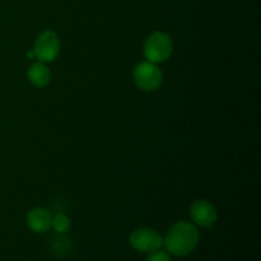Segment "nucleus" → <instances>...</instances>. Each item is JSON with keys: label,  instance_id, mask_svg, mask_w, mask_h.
I'll use <instances>...</instances> for the list:
<instances>
[{"label": "nucleus", "instance_id": "f257e3e1", "mask_svg": "<svg viewBox=\"0 0 261 261\" xmlns=\"http://www.w3.org/2000/svg\"><path fill=\"white\" fill-rule=\"evenodd\" d=\"M199 242V232L193 223L180 221L173 224L163 239L166 251L173 256L184 257L195 250Z\"/></svg>", "mask_w": 261, "mask_h": 261}, {"label": "nucleus", "instance_id": "f03ea898", "mask_svg": "<svg viewBox=\"0 0 261 261\" xmlns=\"http://www.w3.org/2000/svg\"><path fill=\"white\" fill-rule=\"evenodd\" d=\"M173 51V41L170 35L165 32H153L149 37L145 40L144 43V56L150 63H163Z\"/></svg>", "mask_w": 261, "mask_h": 261}, {"label": "nucleus", "instance_id": "7ed1b4c3", "mask_svg": "<svg viewBox=\"0 0 261 261\" xmlns=\"http://www.w3.org/2000/svg\"><path fill=\"white\" fill-rule=\"evenodd\" d=\"M135 86L144 92H154L162 86L163 74L157 64L143 61L138 64L133 73Z\"/></svg>", "mask_w": 261, "mask_h": 261}, {"label": "nucleus", "instance_id": "20e7f679", "mask_svg": "<svg viewBox=\"0 0 261 261\" xmlns=\"http://www.w3.org/2000/svg\"><path fill=\"white\" fill-rule=\"evenodd\" d=\"M60 38L54 31L46 30L37 36L33 46L35 59L41 63H53L60 54Z\"/></svg>", "mask_w": 261, "mask_h": 261}, {"label": "nucleus", "instance_id": "39448f33", "mask_svg": "<svg viewBox=\"0 0 261 261\" xmlns=\"http://www.w3.org/2000/svg\"><path fill=\"white\" fill-rule=\"evenodd\" d=\"M129 241L133 249L139 252H145V254L157 251L163 246V237L161 236L160 232L153 228H148V227L133 231Z\"/></svg>", "mask_w": 261, "mask_h": 261}, {"label": "nucleus", "instance_id": "423d86ee", "mask_svg": "<svg viewBox=\"0 0 261 261\" xmlns=\"http://www.w3.org/2000/svg\"><path fill=\"white\" fill-rule=\"evenodd\" d=\"M190 217L191 221L196 226L205 227V228L213 227V224L218 219V214H217L214 205L211 201L205 200V199H199V200H195L191 204Z\"/></svg>", "mask_w": 261, "mask_h": 261}, {"label": "nucleus", "instance_id": "0eeeda50", "mask_svg": "<svg viewBox=\"0 0 261 261\" xmlns=\"http://www.w3.org/2000/svg\"><path fill=\"white\" fill-rule=\"evenodd\" d=\"M27 226L35 233H45L50 231L53 216L45 208H33L27 213Z\"/></svg>", "mask_w": 261, "mask_h": 261}, {"label": "nucleus", "instance_id": "6e6552de", "mask_svg": "<svg viewBox=\"0 0 261 261\" xmlns=\"http://www.w3.org/2000/svg\"><path fill=\"white\" fill-rule=\"evenodd\" d=\"M27 76L30 79L31 84L37 87V88H42V87L47 86L51 81L50 70L45 65V63H41V61H36L30 66L27 71Z\"/></svg>", "mask_w": 261, "mask_h": 261}, {"label": "nucleus", "instance_id": "1a4fd4ad", "mask_svg": "<svg viewBox=\"0 0 261 261\" xmlns=\"http://www.w3.org/2000/svg\"><path fill=\"white\" fill-rule=\"evenodd\" d=\"M51 228L55 229V232L63 234L70 229V219L68 216H65L64 213H58L56 216L53 217V221H51Z\"/></svg>", "mask_w": 261, "mask_h": 261}, {"label": "nucleus", "instance_id": "9d476101", "mask_svg": "<svg viewBox=\"0 0 261 261\" xmlns=\"http://www.w3.org/2000/svg\"><path fill=\"white\" fill-rule=\"evenodd\" d=\"M145 261H172L171 260L170 255L166 251H161V250H157L154 252H150L149 256L147 257Z\"/></svg>", "mask_w": 261, "mask_h": 261}, {"label": "nucleus", "instance_id": "9b49d317", "mask_svg": "<svg viewBox=\"0 0 261 261\" xmlns=\"http://www.w3.org/2000/svg\"><path fill=\"white\" fill-rule=\"evenodd\" d=\"M27 56H28V58H30V59H35V53H33V50L28 51Z\"/></svg>", "mask_w": 261, "mask_h": 261}]
</instances>
